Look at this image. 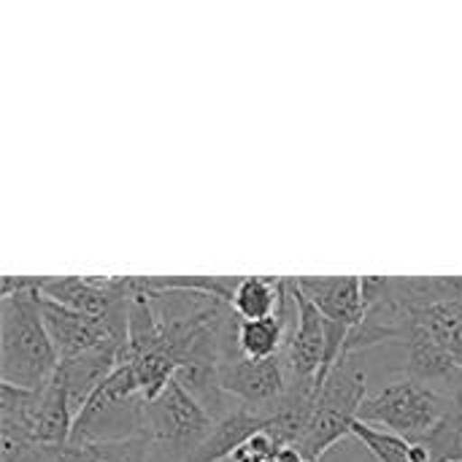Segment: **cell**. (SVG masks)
Listing matches in <instances>:
<instances>
[{"mask_svg": "<svg viewBox=\"0 0 462 462\" xmlns=\"http://www.w3.org/2000/svg\"><path fill=\"white\" fill-rule=\"evenodd\" d=\"M263 430H268V417L254 414L244 406H236L214 422V430L208 433V439L187 462L233 460L236 452H241Z\"/></svg>", "mask_w": 462, "mask_h": 462, "instance_id": "obj_9", "label": "cell"}, {"mask_svg": "<svg viewBox=\"0 0 462 462\" xmlns=\"http://www.w3.org/2000/svg\"><path fill=\"white\" fill-rule=\"evenodd\" d=\"M414 444L425 449L428 462H462V393L452 395L441 422Z\"/></svg>", "mask_w": 462, "mask_h": 462, "instance_id": "obj_14", "label": "cell"}, {"mask_svg": "<svg viewBox=\"0 0 462 462\" xmlns=\"http://www.w3.org/2000/svg\"><path fill=\"white\" fill-rule=\"evenodd\" d=\"M282 282L284 279H273V276H241L230 303L236 317L241 322H254L279 314Z\"/></svg>", "mask_w": 462, "mask_h": 462, "instance_id": "obj_11", "label": "cell"}, {"mask_svg": "<svg viewBox=\"0 0 462 462\" xmlns=\"http://www.w3.org/2000/svg\"><path fill=\"white\" fill-rule=\"evenodd\" d=\"M60 368L46 330L41 290L0 295V382L22 390H43Z\"/></svg>", "mask_w": 462, "mask_h": 462, "instance_id": "obj_1", "label": "cell"}, {"mask_svg": "<svg viewBox=\"0 0 462 462\" xmlns=\"http://www.w3.org/2000/svg\"><path fill=\"white\" fill-rule=\"evenodd\" d=\"M73 462H154V447L143 436L114 441H70Z\"/></svg>", "mask_w": 462, "mask_h": 462, "instance_id": "obj_13", "label": "cell"}, {"mask_svg": "<svg viewBox=\"0 0 462 462\" xmlns=\"http://www.w3.org/2000/svg\"><path fill=\"white\" fill-rule=\"evenodd\" d=\"M292 284L333 325L355 330L365 319L363 276H292Z\"/></svg>", "mask_w": 462, "mask_h": 462, "instance_id": "obj_7", "label": "cell"}, {"mask_svg": "<svg viewBox=\"0 0 462 462\" xmlns=\"http://www.w3.org/2000/svg\"><path fill=\"white\" fill-rule=\"evenodd\" d=\"M360 357L363 355L341 357L328 371V376L319 379L309 436L303 439L300 447H295L306 462H319L341 441L352 439L360 409H363L365 398L371 395L368 374H365Z\"/></svg>", "mask_w": 462, "mask_h": 462, "instance_id": "obj_2", "label": "cell"}, {"mask_svg": "<svg viewBox=\"0 0 462 462\" xmlns=\"http://www.w3.org/2000/svg\"><path fill=\"white\" fill-rule=\"evenodd\" d=\"M219 384L233 403L271 417L290 384L284 355L271 360H249L238 355L219 365Z\"/></svg>", "mask_w": 462, "mask_h": 462, "instance_id": "obj_5", "label": "cell"}, {"mask_svg": "<svg viewBox=\"0 0 462 462\" xmlns=\"http://www.w3.org/2000/svg\"><path fill=\"white\" fill-rule=\"evenodd\" d=\"M292 292L298 300V319L284 346L287 374H290V382H311V379L319 382V376L325 374V360H328V319L295 284H292Z\"/></svg>", "mask_w": 462, "mask_h": 462, "instance_id": "obj_6", "label": "cell"}, {"mask_svg": "<svg viewBox=\"0 0 462 462\" xmlns=\"http://www.w3.org/2000/svg\"><path fill=\"white\" fill-rule=\"evenodd\" d=\"M317 387L319 382H290L284 398L268 417V436L282 449H295L309 436L311 420H314V403H317Z\"/></svg>", "mask_w": 462, "mask_h": 462, "instance_id": "obj_8", "label": "cell"}, {"mask_svg": "<svg viewBox=\"0 0 462 462\" xmlns=\"http://www.w3.org/2000/svg\"><path fill=\"white\" fill-rule=\"evenodd\" d=\"M287 325L279 314L254 319V322H241L238 325V352L241 357L249 360H271L284 355L287 346Z\"/></svg>", "mask_w": 462, "mask_h": 462, "instance_id": "obj_12", "label": "cell"}, {"mask_svg": "<svg viewBox=\"0 0 462 462\" xmlns=\"http://www.w3.org/2000/svg\"><path fill=\"white\" fill-rule=\"evenodd\" d=\"M352 439L365 447V452L371 455L374 462H428V455L420 444H414L403 436L363 425V422L355 425Z\"/></svg>", "mask_w": 462, "mask_h": 462, "instance_id": "obj_15", "label": "cell"}, {"mask_svg": "<svg viewBox=\"0 0 462 462\" xmlns=\"http://www.w3.org/2000/svg\"><path fill=\"white\" fill-rule=\"evenodd\" d=\"M449 403V393H441L430 384L406 376L371 393L360 409L357 422L417 441L441 422Z\"/></svg>", "mask_w": 462, "mask_h": 462, "instance_id": "obj_4", "label": "cell"}, {"mask_svg": "<svg viewBox=\"0 0 462 462\" xmlns=\"http://www.w3.org/2000/svg\"><path fill=\"white\" fill-rule=\"evenodd\" d=\"M211 411L173 379L168 390L146 406V439L154 462H187L214 430Z\"/></svg>", "mask_w": 462, "mask_h": 462, "instance_id": "obj_3", "label": "cell"}, {"mask_svg": "<svg viewBox=\"0 0 462 462\" xmlns=\"http://www.w3.org/2000/svg\"><path fill=\"white\" fill-rule=\"evenodd\" d=\"M73 422H76V409H73L70 393H68V387L54 374L51 384H46L43 390L35 393V403H32V439L41 447L70 444Z\"/></svg>", "mask_w": 462, "mask_h": 462, "instance_id": "obj_10", "label": "cell"}]
</instances>
